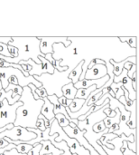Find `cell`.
<instances>
[{"instance_id": "5", "label": "cell", "mask_w": 139, "mask_h": 155, "mask_svg": "<svg viewBox=\"0 0 139 155\" xmlns=\"http://www.w3.org/2000/svg\"><path fill=\"white\" fill-rule=\"evenodd\" d=\"M40 40V51L43 54H53V45L55 44H63L65 47L70 46L72 43L67 39V36H52V37H43L37 36Z\"/></svg>"}, {"instance_id": "24", "label": "cell", "mask_w": 139, "mask_h": 155, "mask_svg": "<svg viewBox=\"0 0 139 155\" xmlns=\"http://www.w3.org/2000/svg\"><path fill=\"white\" fill-rule=\"evenodd\" d=\"M116 137H118L116 134H104L100 140H99V142L100 143V144L101 145H103V146H105L107 143H108V142H109V141H111V140H113V139H115Z\"/></svg>"}, {"instance_id": "38", "label": "cell", "mask_w": 139, "mask_h": 155, "mask_svg": "<svg viewBox=\"0 0 139 155\" xmlns=\"http://www.w3.org/2000/svg\"><path fill=\"white\" fill-rule=\"evenodd\" d=\"M12 41L11 36H5V37H0V43L4 45H8Z\"/></svg>"}, {"instance_id": "17", "label": "cell", "mask_w": 139, "mask_h": 155, "mask_svg": "<svg viewBox=\"0 0 139 155\" xmlns=\"http://www.w3.org/2000/svg\"><path fill=\"white\" fill-rule=\"evenodd\" d=\"M97 88L96 85H93V86H90L87 89H79L77 90V93H76V95H75V98H79V99H83V100H87L89 95L94 92Z\"/></svg>"}, {"instance_id": "34", "label": "cell", "mask_w": 139, "mask_h": 155, "mask_svg": "<svg viewBox=\"0 0 139 155\" xmlns=\"http://www.w3.org/2000/svg\"><path fill=\"white\" fill-rule=\"evenodd\" d=\"M36 129H38L41 132H44L46 130L44 126V121L43 119H38L36 122Z\"/></svg>"}, {"instance_id": "16", "label": "cell", "mask_w": 139, "mask_h": 155, "mask_svg": "<svg viewBox=\"0 0 139 155\" xmlns=\"http://www.w3.org/2000/svg\"><path fill=\"white\" fill-rule=\"evenodd\" d=\"M115 111H116V115L114 116V117H112V118H110V117H106L104 120H103V123H104V124H105V127L107 128V129H109L113 124H119V121H120V112H119V110L118 109V108H116L115 109Z\"/></svg>"}, {"instance_id": "12", "label": "cell", "mask_w": 139, "mask_h": 155, "mask_svg": "<svg viewBox=\"0 0 139 155\" xmlns=\"http://www.w3.org/2000/svg\"><path fill=\"white\" fill-rule=\"evenodd\" d=\"M40 143L42 144V149L39 153L40 155H62L63 153L62 151H61V150L57 149L55 146H53L50 141H42Z\"/></svg>"}, {"instance_id": "10", "label": "cell", "mask_w": 139, "mask_h": 155, "mask_svg": "<svg viewBox=\"0 0 139 155\" xmlns=\"http://www.w3.org/2000/svg\"><path fill=\"white\" fill-rule=\"evenodd\" d=\"M109 80V76L106 75L103 78L98 79V80H87V79H83V80H80L79 82H77L74 85V87L79 90V89H87L90 86L96 85L97 88H101Z\"/></svg>"}, {"instance_id": "8", "label": "cell", "mask_w": 139, "mask_h": 155, "mask_svg": "<svg viewBox=\"0 0 139 155\" xmlns=\"http://www.w3.org/2000/svg\"><path fill=\"white\" fill-rule=\"evenodd\" d=\"M113 83L118 84L122 83L123 86L128 92V99L131 101H136L137 100V92L134 91L132 87V80L128 78V70L123 69L122 73L118 76H115L113 79Z\"/></svg>"}, {"instance_id": "28", "label": "cell", "mask_w": 139, "mask_h": 155, "mask_svg": "<svg viewBox=\"0 0 139 155\" xmlns=\"http://www.w3.org/2000/svg\"><path fill=\"white\" fill-rule=\"evenodd\" d=\"M34 92H35V94H36V95L38 96V98H39V99H43V98H45V97H47V96H48L47 92H46V90H45L43 87L36 88Z\"/></svg>"}, {"instance_id": "19", "label": "cell", "mask_w": 139, "mask_h": 155, "mask_svg": "<svg viewBox=\"0 0 139 155\" xmlns=\"http://www.w3.org/2000/svg\"><path fill=\"white\" fill-rule=\"evenodd\" d=\"M122 83H118V84H115V83H112L111 85H110V89L113 91L114 94H115V98L117 100H118L121 96L124 95V92L122 90Z\"/></svg>"}, {"instance_id": "9", "label": "cell", "mask_w": 139, "mask_h": 155, "mask_svg": "<svg viewBox=\"0 0 139 155\" xmlns=\"http://www.w3.org/2000/svg\"><path fill=\"white\" fill-rule=\"evenodd\" d=\"M106 75H108L106 65L97 64V65H94L93 67H91L90 69H87L84 79L98 80V79L103 78Z\"/></svg>"}, {"instance_id": "7", "label": "cell", "mask_w": 139, "mask_h": 155, "mask_svg": "<svg viewBox=\"0 0 139 155\" xmlns=\"http://www.w3.org/2000/svg\"><path fill=\"white\" fill-rule=\"evenodd\" d=\"M137 140V137L134 136L133 134H131L130 136L127 137L126 135L124 134H121L119 137H116L115 139L108 142L109 144H111L114 146V148L112 150L110 149H108L107 147L103 146V145H100L102 147V149L104 150V152L107 153V155H123L121 151H120V148L122 147V143L124 141H127L128 143H134L135 141Z\"/></svg>"}, {"instance_id": "3", "label": "cell", "mask_w": 139, "mask_h": 155, "mask_svg": "<svg viewBox=\"0 0 139 155\" xmlns=\"http://www.w3.org/2000/svg\"><path fill=\"white\" fill-rule=\"evenodd\" d=\"M8 138L11 141H20L22 143L30 142L36 138V134L27 131V129L20 127V126H14L10 130H6L0 134V139Z\"/></svg>"}, {"instance_id": "22", "label": "cell", "mask_w": 139, "mask_h": 155, "mask_svg": "<svg viewBox=\"0 0 139 155\" xmlns=\"http://www.w3.org/2000/svg\"><path fill=\"white\" fill-rule=\"evenodd\" d=\"M120 41L125 42L129 45V46L133 47L134 49H137V36H128V37H119L118 38Z\"/></svg>"}, {"instance_id": "20", "label": "cell", "mask_w": 139, "mask_h": 155, "mask_svg": "<svg viewBox=\"0 0 139 155\" xmlns=\"http://www.w3.org/2000/svg\"><path fill=\"white\" fill-rule=\"evenodd\" d=\"M127 125L130 129H137V105H135L131 110L130 117L128 122L127 123Z\"/></svg>"}, {"instance_id": "2", "label": "cell", "mask_w": 139, "mask_h": 155, "mask_svg": "<svg viewBox=\"0 0 139 155\" xmlns=\"http://www.w3.org/2000/svg\"><path fill=\"white\" fill-rule=\"evenodd\" d=\"M15 47L18 50V55L15 58H10L0 55V59L9 64H19L21 61L33 60L35 64H40L39 56H43L40 51V40L36 36L32 37H12V41L7 45Z\"/></svg>"}, {"instance_id": "29", "label": "cell", "mask_w": 139, "mask_h": 155, "mask_svg": "<svg viewBox=\"0 0 139 155\" xmlns=\"http://www.w3.org/2000/svg\"><path fill=\"white\" fill-rule=\"evenodd\" d=\"M58 102H59V104H60L62 106H63L64 108H66V107H69V106L71 105L72 100H69V99L65 98L64 96H62V97L58 98Z\"/></svg>"}, {"instance_id": "30", "label": "cell", "mask_w": 139, "mask_h": 155, "mask_svg": "<svg viewBox=\"0 0 139 155\" xmlns=\"http://www.w3.org/2000/svg\"><path fill=\"white\" fill-rule=\"evenodd\" d=\"M42 149V144L41 143H36L33 145V149L27 153V155H40L39 153Z\"/></svg>"}, {"instance_id": "32", "label": "cell", "mask_w": 139, "mask_h": 155, "mask_svg": "<svg viewBox=\"0 0 139 155\" xmlns=\"http://www.w3.org/2000/svg\"><path fill=\"white\" fill-rule=\"evenodd\" d=\"M61 62H62V59L60 60H56L55 62V65H54V69H56L58 72L60 73H62V72H65L68 70V66H61Z\"/></svg>"}, {"instance_id": "6", "label": "cell", "mask_w": 139, "mask_h": 155, "mask_svg": "<svg viewBox=\"0 0 139 155\" xmlns=\"http://www.w3.org/2000/svg\"><path fill=\"white\" fill-rule=\"evenodd\" d=\"M62 130L67 134V136H69L70 138L75 139L80 143V145H81L84 149H86L90 153V155H100L95 151V149L88 143V141L84 138V134L86 133L85 130L80 131L77 127L72 129L70 126H66L62 128Z\"/></svg>"}, {"instance_id": "41", "label": "cell", "mask_w": 139, "mask_h": 155, "mask_svg": "<svg viewBox=\"0 0 139 155\" xmlns=\"http://www.w3.org/2000/svg\"><path fill=\"white\" fill-rule=\"evenodd\" d=\"M133 63H131V62H127V63H125V64H124V68L123 69H126V70H128V71H129L131 68H132V66H133Z\"/></svg>"}, {"instance_id": "45", "label": "cell", "mask_w": 139, "mask_h": 155, "mask_svg": "<svg viewBox=\"0 0 139 155\" xmlns=\"http://www.w3.org/2000/svg\"><path fill=\"white\" fill-rule=\"evenodd\" d=\"M47 155H52V154H47Z\"/></svg>"}, {"instance_id": "42", "label": "cell", "mask_w": 139, "mask_h": 155, "mask_svg": "<svg viewBox=\"0 0 139 155\" xmlns=\"http://www.w3.org/2000/svg\"><path fill=\"white\" fill-rule=\"evenodd\" d=\"M2 90V84H1V81H0V91Z\"/></svg>"}, {"instance_id": "37", "label": "cell", "mask_w": 139, "mask_h": 155, "mask_svg": "<svg viewBox=\"0 0 139 155\" xmlns=\"http://www.w3.org/2000/svg\"><path fill=\"white\" fill-rule=\"evenodd\" d=\"M135 73H137V64H133L132 68H131L129 71H128V78L132 79L133 74H134Z\"/></svg>"}, {"instance_id": "25", "label": "cell", "mask_w": 139, "mask_h": 155, "mask_svg": "<svg viewBox=\"0 0 139 155\" xmlns=\"http://www.w3.org/2000/svg\"><path fill=\"white\" fill-rule=\"evenodd\" d=\"M106 129H107V128L105 127V124H104L103 121L97 123V124H94V125H93V127H92V131H93L95 134H100V133H103Z\"/></svg>"}, {"instance_id": "46", "label": "cell", "mask_w": 139, "mask_h": 155, "mask_svg": "<svg viewBox=\"0 0 139 155\" xmlns=\"http://www.w3.org/2000/svg\"><path fill=\"white\" fill-rule=\"evenodd\" d=\"M0 155H4V154H0Z\"/></svg>"}, {"instance_id": "15", "label": "cell", "mask_w": 139, "mask_h": 155, "mask_svg": "<svg viewBox=\"0 0 139 155\" xmlns=\"http://www.w3.org/2000/svg\"><path fill=\"white\" fill-rule=\"evenodd\" d=\"M62 96H64L65 98H67L69 100H73L75 98L77 89L74 87L72 83H70V84L62 86Z\"/></svg>"}, {"instance_id": "36", "label": "cell", "mask_w": 139, "mask_h": 155, "mask_svg": "<svg viewBox=\"0 0 139 155\" xmlns=\"http://www.w3.org/2000/svg\"><path fill=\"white\" fill-rule=\"evenodd\" d=\"M128 147L130 151H132L133 153H137V140L134 143H128Z\"/></svg>"}, {"instance_id": "27", "label": "cell", "mask_w": 139, "mask_h": 155, "mask_svg": "<svg viewBox=\"0 0 139 155\" xmlns=\"http://www.w3.org/2000/svg\"><path fill=\"white\" fill-rule=\"evenodd\" d=\"M120 151L123 155H137V153H133L132 151H130L128 147V142L124 141L122 143V147L120 148Z\"/></svg>"}, {"instance_id": "13", "label": "cell", "mask_w": 139, "mask_h": 155, "mask_svg": "<svg viewBox=\"0 0 139 155\" xmlns=\"http://www.w3.org/2000/svg\"><path fill=\"white\" fill-rule=\"evenodd\" d=\"M43 105L41 109V114L45 118L47 119L48 121H52L54 119L55 115L53 114V105L48 100L47 97L43 98Z\"/></svg>"}, {"instance_id": "21", "label": "cell", "mask_w": 139, "mask_h": 155, "mask_svg": "<svg viewBox=\"0 0 139 155\" xmlns=\"http://www.w3.org/2000/svg\"><path fill=\"white\" fill-rule=\"evenodd\" d=\"M5 92H9V91H12L13 92V94H12V97H15L16 95H21L22 93H23V88L19 85H14V84H9L8 86L4 90Z\"/></svg>"}, {"instance_id": "35", "label": "cell", "mask_w": 139, "mask_h": 155, "mask_svg": "<svg viewBox=\"0 0 139 155\" xmlns=\"http://www.w3.org/2000/svg\"><path fill=\"white\" fill-rule=\"evenodd\" d=\"M44 58L50 63V64H52V66L54 67V65H55V60H54V58H53V56H52V54H45L44 55Z\"/></svg>"}, {"instance_id": "4", "label": "cell", "mask_w": 139, "mask_h": 155, "mask_svg": "<svg viewBox=\"0 0 139 155\" xmlns=\"http://www.w3.org/2000/svg\"><path fill=\"white\" fill-rule=\"evenodd\" d=\"M23 105L21 101L16 102L13 105H9L7 100H3L0 107V128H3L8 124H14L15 121L16 109Z\"/></svg>"}, {"instance_id": "1", "label": "cell", "mask_w": 139, "mask_h": 155, "mask_svg": "<svg viewBox=\"0 0 139 155\" xmlns=\"http://www.w3.org/2000/svg\"><path fill=\"white\" fill-rule=\"evenodd\" d=\"M23 105L18 107L15 112V121L14 126H20L25 129H36V122L41 114V109L43 105V100H34L28 86L23 88L20 99Z\"/></svg>"}, {"instance_id": "43", "label": "cell", "mask_w": 139, "mask_h": 155, "mask_svg": "<svg viewBox=\"0 0 139 155\" xmlns=\"http://www.w3.org/2000/svg\"><path fill=\"white\" fill-rule=\"evenodd\" d=\"M1 105H2V103H0V107H1Z\"/></svg>"}, {"instance_id": "40", "label": "cell", "mask_w": 139, "mask_h": 155, "mask_svg": "<svg viewBox=\"0 0 139 155\" xmlns=\"http://www.w3.org/2000/svg\"><path fill=\"white\" fill-rule=\"evenodd\" d=\"M118 124H113L109 129V134H113L114 132H116V131H118Z\"/></svg>"}, {"instance_id": "23", "label": "cell", "mask_w": 139, "mask_h": 155, "mask_svg": "<svg viewBox=\"0 0 139 155\" xmlns=\"http://www.w3.org/2000/svg\"><path fill=\"white\" fill-rule=\"evenodd\" d=\"M54 118L57 121V123H58V124H59V126L61 128H64L66 126H69L70 122L65 118L64 115H62V114H56Z\"/></svg>"}, {"instance_id": "44", "label": "cell", "mask_w": 139, "mask_h": 155, "mask_svg": "<svg viewBox=\"0 0 139 155\" xmlns=\"http://www.w3.org/2000/svg\"><path fill=\"white\" fill-rule=\"evenodd\" d=\"M72 155H77V154H75V153H72Z\"/></svg>"}, {"instance_id": "14", "label": "cell", "mask_w": 139, "mask_h": 155, "mask_svg": "<svg viewBox=\"0 0 139 155\" xmlns=\"http://www.w3.org/2000/svg\"><path fill=\"white\" fill-rule=\"evenodd\" d=\"M84 64V61L81 60L75 67L72 68V70L71 71V73L68 75V78L71 81V83L73 84H75L77 82H79L80 77L82 74V65Z\"/></svg>"}, {"instance_id": "39", "label": "cell", "mask_w": 139, "mask_h": 155, "mask_svg": "<svg viewBox=\"0 0 139 155\" xmlns=\"http://www.w3.org/2000/svg\"><path fill=\"white\" fill-rule=\"evenodd\" d=\"M4 155H27V154H21V153H17V151L15 150V149H12V150H10V151H8V152H5Z\"/></svg>"}, {"instance_id": "31", "label": "cell", "mask_w": 139, "mask_h": 155, "mask_svg": "<svg viewBox=\"0 0 139 155\" xmlns=\"http://www.w3.org/2000/svg\"><path fill=\"white\" fill-rule=\"evenodd\" d=\"M7 49H8V54H9V57L10 58H15L18 55V50L11 45H7Z\"/></svg>"}, {"instance_id": "18", "label": "cell", "mask_w": 139, "mask_h": 155, "mask_svg": "<svg viewBox=\"0 0 139 155\" xmlns=\"http://www.w3.org/2000/svg\"><path fill=\"white\" fill-rule=\"evenodd\" d=\"M85 103V100L83 99H79V98H74L71 104V105L68 107L69 110L71 112V113H77L81 110V108L83 106Z\"/></svg>"}, {"instance_id": "33", "label": "cell", "mask_w": 139, "mask_h": 155, "mask_svg": "<svg viewBox=\"0 0 139 155\" xmlns=\"http://www.w3.org/2000/svg\"><path fill=\"white\" fill-rule=\"evenodd\" d=\"M0 55L9 57L8 54V49H7V45H4L0 43Z\"/></svg>"}, {"instance_id": "26", "label": "cell", "mask_w": 139, "mask_h": 155, "mask_svg": "<svg viewBox=\"0 0 139 155\" xmlns=\"http://www.w3.org/2000/svg\"><path fill=\"white\" fill-rule=\"evenodd\" d=\"M97 64H102V65H105L106 63H105V60L101 59V58H92V60L90 62V64H88V69H90L91 67H93L94 65H97Z\"/></svg>"}, {"instance_id": "11", "label": "cell", "mask_w": 139, "mask_h": 155, "mask_svg": "<svg viewBox=\"0 0 139 155\" xmlns=\"http://www.w3.org/2000/svg\"><path fill=\"white\" fill-rule=\"evenodd\" d=\"M109 63L113 65V68H114L113 74H114V75H115V76H118V75L122 73V71H123L125 63H127V62H131V63H133L134 64H137V55L128 57V58H126L125 60H123V61H121V62H115L114 59H109Z\"/></svg>"}]
</instances>
